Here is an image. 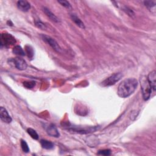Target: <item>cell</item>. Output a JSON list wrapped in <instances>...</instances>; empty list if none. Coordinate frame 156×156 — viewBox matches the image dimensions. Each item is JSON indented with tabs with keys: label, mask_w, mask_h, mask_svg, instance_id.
I'll return each mask as SVG.
<instances>
[{
	"label": "cell",
	"mask_w": 156,
	"mask_h": 156,
	"mask_svg": "<svg viewBox=\"0 0 156 156\" xmlns=\"http://www.w3.org/2000/svg\"><path fill=\"white\" fill-rule=\"evenodd\" d=\"M138 81L135 78L124 79L119 85L118 95L121 98H128L134 93L138 86Z\"/></svg>",
	"instance_id": "1"
},
{
	"label": "cell",
	"mask_w": 156,
	"mask_h": 156,
	"mask_svg": "<svg viewBox=\"0 0 156 156\" xmlns=\"http://www.w3.org/2000/svg\"><path fill=\"white\" fill-rule=\"evenodd\" d=\"M140 84H141V88L142 91L143 98L145 101H147L150 98L151 94L152 92V88L151 87L148 81L146 76H142L140 79Z\"/></svg>",
	"instance_id": "2"
},
{
	"label": "cell",
	"mask_w": 156,
	"mask_h": 156,
	"mask_svg": "<svg viewBox=\"0 0 156 156\" xmlns=\"http://www.w3.org/2000/svg\"><path fill=\"white\" fill-rule=\"evenodd\" d=\"M16 43V40L9 33H3L1 36V47L3 46L6 48L13 45Z\"/></svg>",
	"instance_id": "3"
},
{
	"label": "cell",
	"mask_w": 156,
	"mask_h": 156,
	"mask_svg": "<svg viewBox=\"0 0 156 156\" xmlns=\"http://www.w3.org/2000/svg\"><path fill=\"white\" fill-rule=\"evenodd\" d=\"M123 77V74L121 73H117L112 74L110 77L107 78L104 81L102 82V85L104 87H107L111 86L112 85H114L116 82L119 81L121 77Z\"/></svg>",
	"instance_id": "4"
},
{
	"label": "cell",
	"mask_w": 156,
	"mask_h": 156,
	"mask_svg": "<svg viewBox=\"0 0 156 156\" xmlns=\"http://www.w3.org/2000/svg\"><path fill=\"white\" fill-rule=\"evenodd\" d=\"M42 39H43V40L47 43L48 45H49L57 53H60L61 51V48L60 47L59 45L58 44V43L53 38H51V37L48 36H46L44 34H42L41 36Z\"/></svg>",
	"instance_id": "5"
},
{
	"label": "cell",
	"mask_w": 156,
	"mask_h": 156,
	"mask_svg": "<svg viewBox=\"0 0 156 156\" xmlns=\"http://www.w3.org/2000/svg\"><path fill=\"white\" fill-rule=\"evenodd\" d=\"M10 62H12L14 64V66L16 67L18 70L23 71L25 70L27 68V65L26 62L22 58L20 57H15L10 60Z\"/></svg>",
	"instance_id": "6"
},
{
	"label": "cell",
	"mask_w": 156,
	"mask_h": 156,
	"mask_svg": "<svg viewBox=\"0 0 156 156\" xmlns=\"http://www.w3.org/2000/svg\"><path fill=\"white\" fill-rule=\"evenodd\" d=\"M0 118L4 123H10L12 120L7 110L3 107H1L0 108Z\"/></svg>",
	"instance_id": "7"
},
{
	"label": "cell",
	"mask_w": 156,
	"mask_h": 156,
	"mask_svg": "<svg viewBox=\"0 0 156 156\" xmlns=\"http://www.w3.org/2000/svg\"><path fill=\"white\" fill-rule=\"evenodd\" d=\"M148 81L149 83L152 90L155 91L156 90V71L153 70L152 71L150 72L147 77Z\"/></svg>",
	"instance_id": "8"
},
{
	"label": "cell",
	"mask_w": 156,
	"mask_h": 156,
	"mask_svg": "<svg viewBox=\"0 0 156 156\" xmlns=\"http://www.w3.org/2000/svg\"><path fill=\"white\" fill-rule=\"evenodd\" d=\"M46 131L47 134L51 137H59L60 135L59 132H58V131L57 129V128L53 124H51L48 125V126L46 128Z\"/></svg>",
	"instance_id": "9"
},
{
	"label": "cell",
	"mask_w": 156,
	"mask_h": 156,
	"mask_svg": "<svg viewBox=\"0 0 156 156\" xmlns=\"http://www.w3.org/2000/svg\"><path fill=\"white\" fill-rule=\"evenodd\" d=\"M17 7L21 11L26 12L30 9V5L29 2L25 0H20L17 2Z\"/></svg>",
	"instance_id": "10"
},
{
	"label": "cell",
	"mask_w": 156,
	"mask_h": 156,
	"mask_svg": "<svg viewBox=\"0 0 156 156\" xmlns=\"http://www.w3.org/2000/svg\"><path fill=\"white\" fill-rule=\"evenodd\" d=\"M43 11L44 12V13L46 14V16H47L51 20H52L53 22H56V23H59L60 22L59 19L56 16V15L48 8L46 7H43Z\"/></svg>",
	"instance_id": "11"
},
{
	"label": "cell",
	"mask_w": 156,
	"mask_h": 156,
	"mask_svg": "<svg viewBox=\"0 0 156 156\" xmlns=\"http://www.w3.org/2000/svg\"><path fill=\"white\" fill-rule=\"evenodd\" d=\"M70 17L71 19V20H73V22H74V23L79 26L80 28L81 29H84L85 28V25H84V23L81 21V20L76 15L74 14V13H72L70 15Z\"/></svg>",
	"instance_id": "12"
},
{
	"label": "cell",
	"mask_w": 156,
	"mask_h": 156,
	"mask_svg": "<svg viewBox=\"0 0 156 156\" xmlns=\"http://www.w3.org/2000/svg\"><path fill=\"white\" fill-rule=\"evenodd\" d=\"M40 144H41L42 148H43L44 149H52L54 147L53 143H52L50 141H48V140H43V139L41 140Z\"/></svg>",
	"instance_id": "13"
},
{
	"label": "cell",
	"mask_w": 156,
	"mask_h": 156,
	"mask_svg": "<svg viewBox=\"0 0 156 156\" xmlns=\"http://www.w3.org/2000/svg\"><path fill=\"white\" fill-rule=\"evenodd\" d=\"M12 52L14 54H16L19 56H25L26 55L25 51L19 45L15 46L12 50Z\"/></svg>",
	"instance_id": "14"
},
{
	"label": "cell",
	"mask_w": 156,
	"mask_h": 156,
	"mask_svg": "<svg viewBox=\"0 0 156 156\" xmlns=\"http://www.w3.org/2000/svg\"><path fill=\"white\" fill-rule=\"evenodd\" d=\"M25 51H26V54L28 56L29 58L32 59L34 57V50L33 48L31 47L29 45H26L25 47Z\"/></svg>",
	"instance_id": "15"
},
{
	"label": "cell",
	"mask_w": 156,
	"mask_h": 156,
	"mask_svg": "<svg viewBox=\"0 0 156 156\" xmlns=\"http://www.w3.org/2000/svg\"><path fill=\"white\" fill-rule=\"evenodd\" d=\"M27 132L33 139H34V140L39 139V135L34 129H33L32 128H28L27 129Z\"/></svg>",
	"instance_id": "16"
},
{
	"label": "cell",
	"mask_w": 156,
	"mask_h": 156,
	"mask_svg": "<svg viewBox=\"0 0 156 156\" xmlns=\"http://www.w3.org/2000/svg\"><path fill=\"white\" fill-rule=\"evenodd\" d=\"M21 146H22V150L24 152L27 153L29 152V148L27 143L23 140H21Z\"/></svg>",
	"instance_id": "17"
},
{
	"label": "cell",
	"mask_w": 156,
	"mask_h": 156,
	"mask_svg": "<svg viewBox=\"0 0 156 156\" xmlns=\"http://www.w3.org/2000/svg\"><path fill=\"white\" fill-rule=\"evenodd\" d=\"M144 4L146 7H147L149 9H151L153 7H155L156 5L155 1H144Z\"/></svg>",
	"instance_id": "18"
},
{
	"label": "cell",
	"mask_w": 156,
	"mask_h": 156,
	"mask_svg": "<svg viewBox=\"0 0 156 156\" xmlns=\"http://www.w3.org/2000/svg\"><path fill=\"white\" fill-rule=\"evenodd\" d=\"M58 3L59 4H60L62 6H64L68 9H71V5L70 4V3L67 1H64V0H62V1H58Z\"/></svg>",
	"instance_id": "19"
},
{
	"label": "cell",
	"mask_w": 156,
	"mask_h": 156,
	"mask_svg": "<svg viewBox=\"0 0 156 156\" xmlns=\"http://www.w3.org/2000/svg\"><path fill=\"white\" fill-rule=\"evenodd\" d=\"M23 85L25 87H26L27 88H33L36 85V82L34 81H30V82H25L23 83Z\"/></svg>",
	"instance_id": "20"
},
{
	"label": "cell",
	"mask_w": 156,
	"mask_h": 156,
	"mask_svg": "<svg viewBox=\"0 0 156 156\" xmlns=\"http://www.w3.org/2000/svg\"><path fill=\"white\" fill-rule=\"evenodd\" d=\"M111 154V151L110 149H104L100 150L98 151V154L103 155H109Z\"/></svg>",
	"instance_id": "21"
},
{
	"label": "cell",
	"mask_w": 156,
	"mask_h": 156,
	"mask_svg": "<svg viewBox=\"0 0 156 156\" xmlns=\"http://www.w3.org/2000/svg\"><path fill=\"white\" fill-rule=\"evenodd\" d=\"M123 10L126 13H128V15H129V16L131 17L134 16V15H135V13L133 12V10H132L131 9H130L129 8H128L127 7H124V9H123Z\"/></svg>",
	"instance_id": "22"
},
{
	"label": "cell",
	"mask_w": 156,
	"mask_h": 156,
	"mask_svg": "<svg viewBox=\"0 0 156 156\" xmlns=\"http://www.w3.org/2000/svg\"><path fill=\"white\" fill-rule=\"evenodd\" d=\"M35 23H36V26H37V27H39V28H40V29H43V30H44V29H46V26H45V25L44 23H43L41 21H40V20L36 21Z\"/></svg>",
	"instance_id": "23"
}]
</instances>
